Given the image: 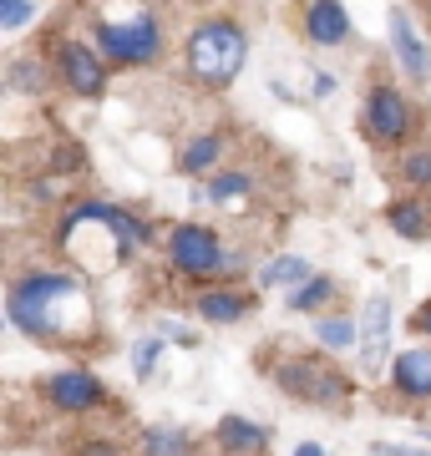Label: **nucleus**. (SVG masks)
I'll return each mask as SVG.
<instances>
[{
	"label": "nucleus",
	"instance_id": "nucleus-1",
	"mask_svg": "<svg viewBox=\"0 0 431 456\" xmlns=\"http://www.w3.org/2000/svg\"><path fill=\"white\" fill-rule=\"evenodd\" d=\"M86 284H92L86 274H61V269L20 274L5 289V314L36 345H51V350L82 345L97 335V305H92Z\"/></svg>",
	"mask_w": 431,
	"mask_h": 456
},
{
	"label": "nucleus",
	"instance_id": "nucleus-2",
	"mask_svg": "<svg viewBox=\"0 0 431 456\" xmlns=\"http://www.w3.org/2000/svg\"><path fill=\"white\" fill-rule=\"evenodd\" d=\"M56 239H61V254L77 264V274H86V279H102L127 264V244H122L107 203H77Z\"/></svg>",
	"mask_w": 431,
	"mask_h": 456
},
{
	"label": "nucleus",
	"instance_id": "nucleus-3",
	"mask_svg": "<svg viewBox=\"0 0 431 456\" xmlns=\"http://www.w3.org/2000/svg\"><path fill=\"white\" fill-rule=\"evenodd\" d=\"M269 375H274V386H280L289 401H305V406H320V411H340V406H350V395H355L350 375L340 370V365H330V360H315V355H289Z\"/></svg>",
	"mask_w": 431,
	"mask_h": 456
},
{
	"label": "nucleus",
	"instance_id": "nucleus-4",
	"mask_svg": "<svg viewBox=\"0 0 431 456\" xmlns=\"http://www.w3.org/2000/svg\"><path fill=\"white\" fill-rule=\"evenodd\" d=\"M244 61H249V41H244V31L229 26V20H208V26H199L193 41H188V66H193V77L208 82V86H229L233 77L244 71Z\"/></svg>",
	"mask_w": 431,
	"mask_h": 456
},
{
	"label": "nucleus",
	"instance_id": "nucleus-5",
	"mask_svg": "<svg viewBox=\"0 0 431 456\" xmlns=\"http://www.w3.org/2000/svg\"><path fill=\"white\" fill-rule=\"evenodd\" d=\"M163 254H167V264H173V274H183L188 284H214L218 274H229V244H224L208 224L167 228Z\"/></svg>",
	"mask_w": 431,
	"mask_h": 456
},
{
	"label": "nucleus",
	"instance_id": "nucleus-6",
	"mask_svg": "<svg viewBox=\"0 0 431 456\" xmlns=\"http://www.w3.org/2000/svg\"><path fill=\"white\" fill-rule=\"evenodd\" d=\"M97 41H102V51H107L112 61L142 66V61H152V56H158V46H163V31H158V16L137 11L133 20H102V26H97Z\"/></svg>",
	"mask_w": 431,
	"mask_h": 456
},
{
	"label": "nucleus",
	"instance_id": "nucleus-7",
	"mask_svg": "<svg viewBox=\"0 0 431 456\" xmlns=\"http://www.w3.org/2000/svg\"><path fill=\"white\" fill-rule=\"evenodd\" d=\"M41 401H46L51 411H61V416H86V411L107 406V386H102L97 370L67 365V370H56V375L41 380Z\"/></svg>",
	"mask_w": 431,
	"mask_h": 456
},
{
	"label": "nucleus",
	"instance_id": "nucleus-8",
	"mask_svg": "<svg viewBox=\"0 0 431 456\" xmlns=\"http://www.w3.org/2000/svg\"><path fill=\"white\" fill-rule=\"evenodd\" d=\"M391 335H396V305L391 294H370L365 299V320H361V365L365 370H381L391 365Z\"/></svg>",
	"mask_w": 431,
	"mask_h": 456
},
{
	"label": "nucleus",
	"instance_id": "nucleus-9",
	"mask_svg": "<svg viewBox=\"0 0 431 456\" xmlns=\"http://www.w3.org/2000/svg\"><path fill=\"white\" fill-rule=\"evenodd\" d=\"M386 370H391V391L401 401H431V345H406V350H396V360Z\"/></svg>",
	"mask_w": 431,
	"mask_h": 456
},
{
	"label": "nucleus",
	"instance_id": "nucleus-10",
	"mask_svg": "<svg viewBox=\"0 0 431 456\" xmlns=\"http://www.w3.org/2000/svg\"><path fill=\"white\" fill-rule=\"evenodd\" d=\"M365 127H370V137H381V142H401L411 132V107H406V97L391 92V86H376L370 102H365Z\"/></svg>",
	"mask_w": 431,
	"mask_h": 456
},
{
	"label": "nucleus",
	"instance_id": "nucleus-11",
	"mask_svg": "<svg viewBox=\"0 0 431 456\" xmlns=\"http://www.w3.org/2000/svg\"><path fill=\"white\" fill-rule=\"evenodd\" d=\"M214 446L218 456H269V431L249 416H224L214 426Z\"/></svg>",
	"mask_w": 431,
	"mask_h": 456
},
{
	"label": "nucleus",
	"instance_id": "nucleus-12",
	"mask_svg": "<svg viewBox=\"0 0 431 456\" xmlns=\"http://www.w3.org/2000/svg\"><path fill=\"white\" fill-rule=\"evenodd\" d=\"M391 51H396V61L406 66V77L411 82H427L431 77V56H427V46H421V36H416V26L406 20V11H391Z\"/></svg>",
	"mask_w": 431,
	"mask_h": 456
},
{
	"label": "nucleus",
	"instance_id": "nucleus-13",
	"mask_svg": "<svg viewBox=\"0 0 431 456\" xmlns=\"http://www.w3.org/2000/svg\"><path fill=\"white\" fill-rule=\"evenodd\" d=\"M193 310H199L203 325H244V314L254 310V299L244 289H224V284H214V289H203L199 299H193Z\"/></svg>",
	"mask_w": 431,
	"mask_h": 456
},
{
	"label": "nucleus",
	"instance_id": "nucleus-14",
	"mask_svg": "<svg viewBox=\"0 0 431 456\" xmlns=\"http://www.w3.org/2000/svg\"><path fill=\"white\" fill-rule=\"evenodd\" d=\"M61 77H67V86L71 92H82V97H97L102 86H107L102 61L82 46V41H67V46H61Z\"/></svg>",
	"mask_w": 431,
	"mask_h": 456
},
{
	"label": "nucleus",
	"instance_id": "nucleus-15",
	"mask_svg": "<svg viewBox=\"0 0 431 456\" xmlns=\"http://www.w3.org/2000/svg\"><path fill=\"white\" fill-rule=\"evenodd\" d=\"M305 31L315 46H340L350 36V16L340 0H310V11H305Z\"/></svg>",
	"mask_w": 431,
	"mask_h": 456
},
{
	"label": "nucleus",
	"instance_id": "nucleus-16",
	"mask_svg": "<svg viewBox=\"0 0 431 456\" xmlns=\"http://www.w3.org/2000/svg\"><path fill=\"white\" fill-rule=\"evenodd\" d=\"M133 456H193V436L178 426H148V431H137Z\"/></svg>",
	"mask_w": 431,
	"mask_h": 456
},
{
	"label": "nucleus",
	"instance_id": "nucleus-17",
	"mask_svg": "<svg viewBox=\"0 0 431 456\" xmlns=\"http://www.w3.org/2000/svg\"><path fill=\"white\" fill-rule=\"evenodd\" d=\"M315 340L325 355H340V350H361V325L350 314H315Z\"/></svg>",
	"mask_w": 431,
	"mask_h": 456
},
{
	"label": "nucleus",
	"instance_id": "nucleus-18",
	"mask_svg": "<svg viewBox=\"0 0 431 456\" xmlns=\"http://www.w3.org/2000/svg\"><path fill=\"white\" fill-rule=\"evenodd\" d=\"M386 224H391V233L396 239H406V244H421L431 233V213L416 203V198H401V203H391L386 208Z\"/></svg>",
	"mask_w": 431,
	"mask_h": 456
},
{
	"label": "nucleus",
	"instance_id": "nucleus-19",
	"mask_svg": "<svg viewBox=\"0 0 431 456\" xmlns=\"http://www.w3.org/2000/svg\"><path fill=\"white\" fill-rule=\"evenodd\" d=\"M335 294H340V284H335L330 274H310L299 289H289V299H284V305H289L295 314H325V305H330Z\"/></svg>",
	"mask_w": 431,
	"mask_h": 456
},
{
	"label": "nucleus",
	"instance_id": "nucleus-20",
	"mask_svg": "<svg viewBox=\"0 0 431 456\" xmlns=\"http://www.w3.org/2000/svg\"><path fill=\"white\" fill-rule=\"evenodd\" d=\"M310 274H315L310 259H299V254H274V259L259 269V284H264V289H299Z\"/></svg>",
	"mask_w": 431,
	"mask_h": 456
},
{
	"label": "nucleus",
	"instance_id": "nucleus-21",
	"mask_svg": "<svg viewBox=\"0 0 431 456\" xmlns=\"http://www.w3.org/2000/svg\"><path fill=\"white\" fill-rule=\"evenodd\" d=\"M254 193L249 173H218L208 188H203V203H218V208H244V198Z\"/></svg>",
	"mask_w": 431,
	"mask_h": 456
},
{
	"label": "nucleus",
	"instance_id": "nucleus-22",
	"mask_svg": "<svg viewBox=\"0 0 431 456\" xmlns=\"http://www.w3.org/2000/svg\"><path fill=\"white\" fill-rule=\"evenodd\" d=\"M107 213H112L117 233H122V244H127V259H133V254H142V248L152 244V228L142 224L137 213H127V208H112V203H107Z\"/></svg>",
	"mask_w": 431,
	"mask_h": 456
},
{
	"label": "nucleus",
	"instance_id": "nucleus-23",
	"mask_svg": "<svg viewBox=\"0 0 431 456\" xmlns=\"http://www.w3.org/2000/svg\"><path fill=\"white\" fill-rule=\"evenodd\" d=\"M167 355V335H148V340L133 345V375L137 380H152L158 375V365H163Z\"/></svg>",
	"mask_w": 431,
	"mask_h": 456
},
{
	"label": "nucleus",
	"instance_id": "nucleus-24",
	"mask_svg": "<svg viewBox=\"0 0 431 456\" xmlns=\"http://www.w3.org/2000/svg\"><path fill=\"white\" fill-rule=\"evenodd\" d=\"M218 152H224V142L218 137H193V142L183 147V173H214V163H218Z\"/></svg>",
	"mask_w": 431,
	"mask_h": 456
},
{
	"label": "nucleus",
	"instance_id": "nucleus-25",
	"mask_svg": "<svg viewBox=\"0 0 431 456\" xmlns=\"http://www.w3.org/2000/svg\"><path fill=\"white\" fill-rule=\"evenodd\" d=\"M31 16H36L31 0H0V31H20Z\"/></svg>",
	"mask_w": 431,
	"mask_h": 456
},
{
	"label": "nucleus",
	"instance_id": "nucleus-26",
	"mask_svg": "<svg viewBox=\"0 0 431 456\" xmlns=\"http://www.w3.org/2000/svg\"><path fill=\"white\" fill-rule=\"evenodd\" d=\"M11 82H16L20 92H41V82H46V66H41V61H16V66H11Z\"/></svg>",
	"mask_w": 431,
	"mask_h": 456
},
{
	"label": "nucleus",
	"instance_id": "nucleus-27",
	"mask_svg": "<svg viewBox=\"0 0 431 456\" xmlns=\"http://www.w3.org/2000/svg\"><path fill=\"white\" fill-rule=\"evenodd\" d=\"M401 173H406V183H416V188H431V152H411V158L401 163Z\"/></svg>",
	"mask_w": 431,
	"mask_h": 456
},
{
	"label": "nucleus",
	"instance_id": "nucleus-28",
	"mask_svg": "<svg viewBox=\"0 0 431 456\" xmlns=\"http://www.w3.org/2000/svg\"><path fill=\"white\" fill-rule=\"evenodd\" d=\"M370 456H431V452H421V446H391V441H376Z\"/></svg>",
	"mask_w": 431,
	"mask_h": 456
},
{
	"label": "nucleus",
	"instance_id": "nucleus-29",
	"mask_svg": "<svg viewBox=\"0 0 431 456\" xmlns=\"http://www.w3.org/2000/svg\"><path fill=\"white\" fill-rule=\"evenodd\" d=\"M411 330H416V335H421V340L431 345V305H421V310L411 314Z\"/></svg>",
	"mask_w": 431,
	"mask_h": 456
},
{
	"label": "nucleus",
	"instance_id": "nucleus-30",
	"mask_svg": "<svg viewBox=\"0 0 431 456\" xmlns=\"http://www.w3.org/2000/svg\"><path fill=\"white\" fill-rule=\"evenodd\" d=\"M295 456H330V452H325L320 441H299V446H295Z\"/></svg>",
	"mask_w": 431,
	"mask_h": 456
},
{
	"label": "nucleus",
	"instance_id": "nucleus-31",
	"mask_svg": "<svg viewBox=\"0 0 431 456\" xmlns=\"http://www.w3.org/2000/svg\"><path fill=\"white\" fill-rule=\"evenodd\" d=\"M82 456H117V452L107 446V441H86V446H82Z\"/></svg>",
	"mask_w": 431,
	"mask_h": 456
},
{
	"label": "nucleus",
	"instance_id": "nucleus-32",
	"mask_svg": "<svg viewBox=\"0 0 431 456\" xmlns=\"http://www.w3.org/2000/svg\"><path fill=\"white\" fill-rule=\"evenodd\" d=\"M330 92H335V77H330V71H325V77H315V97H330Z\"/></svg>",
	"mask_w": 431,
	"mask_h": 456
}]
</instances>
